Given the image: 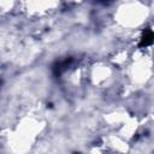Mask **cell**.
Segmentation results:
<instances>
[{"label":"cell","mask_w":154,"mask_h":154,"mask_svg":"<svg viewBox=\"0 0 154 154\" xmlns=\"http://www.w3.org/2000/svg\"><path fill=\"white\" fill-rule=\"evenodd\" d=\"M152 42H153V31L149 29V30H147V31L142 35L141 41H140V47H147V46H149Z\"/></svg>","instance_id":"cell-1"}]
</instances>
